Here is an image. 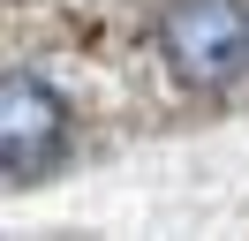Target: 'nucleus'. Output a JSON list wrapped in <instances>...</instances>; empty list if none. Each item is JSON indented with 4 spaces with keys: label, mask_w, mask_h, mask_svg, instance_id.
<instances>
[{
    "label": "nucleus",
    "mask_w": 249,
    "mask_h": 241,
    "mask_svg": "<svg viewBox=\"0 0 249 241\" xmlns=\"http://www.w3.org/2000/svg\"><path fill=\"white\" fill-rule=\"evenodd\" d=\"M159 53L189 90H219L249 68V0H174L159 15Z\"/></svg>",
    "instance_id": "obj_1"
},
{
    "label": "nucleus",
    "mask_w": 249,
    "mask_h": 241,
    "mask_svg": "<svg viewBox=\"0 0 249 241\" xmlns=\"http://www.w3.org/2000/svg\"><path fill=\"white\" fill-rule=\"evenodd\" d=\"M68 158V98L46 75H0V181H46Z\"/></svg>",
    "instance_id": "obj_2"
}]
</instances>
